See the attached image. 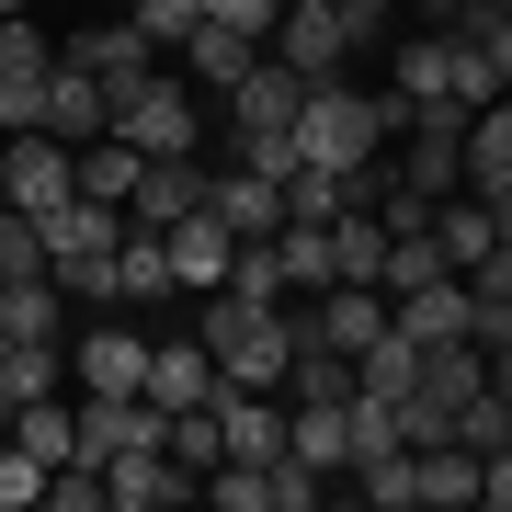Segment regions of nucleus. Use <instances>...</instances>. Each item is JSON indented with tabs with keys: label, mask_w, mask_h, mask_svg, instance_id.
Wrapping results in <instances>:
<instances>
[{
	"label": "nucleus",
	"mask_w": 512,
	"mask_h": 512,
	"mask_svg": "<svg viewBox=\"0 0 512 512\" xmlns=\"http://www.w3.org/2000/svg\"><path fill=\"white\" fill-rule=\"evenodd\" d=\"M194 342L217 353V376H228V387H285L296 319L274 308V296H239V285H217V296H194Z\"/></svg>",
	"instance_id": "f257e3e1"
},
{
	"label": "nucleus",
	"mask_w": 512,
	"mask_h": 512,
	"mask_svg": "<svg viewBox=\"0 0 512 512\" xmlns=\"http://www.w3.org/2000/svg\"><path fill=\"white\" fill-rule=\"evenodd\" d=\"M114 137H126L137 160H194V137H205V92L160 57L137 92H114Z\"/></svg>",
	"instance_id": "f03ea898"
},
{
	"label": "nucleus",
	"mask_w": 512,
	"mask_h": 512,
	"mask_svg": "<svg viewBox=\"0 0 512 512\" xmlns=\"http://www.w3.org/2000/svg\"><path fill=\"white\" fill-rule=\"evenodd\" d=\"M296 342H330V353H365V342H387V285H319V296H296Z\"/></svg>",
	"instance_id": "7ed1b4c3"
},
{
	"label": "nucleus",
	"mask_w": 512,
	"mask_h": 512,
	"mask_svg": "<svg viewBox=\"0 0 512 512\" xmlns=\"http://www.w3.org/2000/svg\"><path fill=\"white\" fill-rule=\"evenodd\" d=\"M274 57H285L296 80H342L353 57H365V46H353L342 0H285V12H274Z\"/></svg>",
	"instance_id": "20e7f679"
},
{
	"label": "nucleus",
	"mask_w": 512,
	"mask_h": 512,
	"mask_svg": "<svg viewBox=\"0 0 512 512\" xmlns=\"http://www.w3.org/2000/svg\"><path fill=\"white\" fill-rule=\"evenodd\" d=\"M57 57H69V69H92L103 92H137V80L160 69V46H148L126 12H103V23H57Z\"/></svg>",
	"instance_id": "39448f33"
},
{
	"label": "nucleus",
	"mask_w": 512,
	"mask_h": 512,
	"mask_svg": "<svg viewBox=\"0 0 512 512\" xmlns=\"http://www.w3.org/2000/svg\"><path fill=\"white\" fill-rule=\"evenodd\" d=\"M0 194H12L23 217L69 205V194H80V148H69V137H46V126H35V137H0Z\"/></svg>",
	"instance_id": "423d86ee"
},
{
	"label": "nucleus",
	"mask_w": 512,
	"mask_h": 512,
	"mask_svg": "<svg viewBox=\"0 0 512 512\" xmlns=\"http://www.w3.org/2000/svg\"><path fill=\"white\" fill-rule=\"evenodd\" d=\"M69 387L80 399H126V387H148V342L126 319H80V342H69Z\"/></svg>",
	"instance_id": "0eeeda50"
},
{
	"label": "nucleus",
	"mask_w": 512,
	"mask_h": 512,
	"mask_svg": "<svg viewBox=\"0 0 512 512\" xmlns=\"http://www.w3.org/2000/svg\"><path fill=\"white\" fill-rule=\"evenodd\" d=\"M160 251H171V285H183V296H217V285H228V262H239V239H228L217 205H194V217H171V228H160Z\"/></svg>",
	"instance_id": "6e6552de"
},
{
	"label": "nucleus",
	"mask_w": 512,
	"mask_h": 512,
	"mask_svg": "<svg viewBox=\"0 0 512 512\" xmlns=\"http://www.w3.org/2000/svg\"><path fill=\"white\" fill-rule=\"evenodd\" d=\"M387 92H399L410 114H456V35H444V23H421V35L387 57Z\"/></svg>",
	"instance_id": "1a4fd4ad"
},
{
	"label": "nucleus",
	"mask_w": 512,
	"mask_h": 512,
	"mask_svg": "<svg viewBox=\"0 0 512 512\" xmlns=\"http://www.w3.org/2000/svg\"><path fill=\"white\" fill-rule=\"evenodd\" d=\"M137 399H160V410H205V399H228V376H217V353L194 342V330H171V342H148V387Z\"/></svg>",
	"instance_id": "9d476101"
},
{
	"label": "nucleus",
	"mask_w": 512,
	"mask_h": 512,
	"mask_svg": "<svg viewBox=\"0 0 512 512\" xmlns=\"http://www.w3.org/2000/svg\"><path fill=\"white\" fill-rule=\"evenodd\" d=\"M387 319H399L421 353H444V342H478V296H467V274H444V285H410V296H387Z\"/></svg>",
	"instance_id": "9b49d317"
},
{
	"label": "nucleus",
	"mask_w": 512,
	"mask_h": 512,
	"mask_svg": "<svg viewBox=\"0 0 512 512\" xmlns=\"http://www.w3.org/2000/svg\"><path fill=\"white\" fill-rule=\"evenodd\" d=\"M103 501H114V512H183L194 478L171 467L160 444H126V456H103Z\"/></svg>",
	"instance_id": "f8f14e48"
},
{
	"label": "nucleus",
	"mask_w": 512,
	"mask_h": 512,
	"mask_svg": "<svg viewBox=\"0 0 512 512\" xmlns=\"http://www.w3.org/2000/svg\"><path fill=\"white\" fill-rule=\"evenodd\" d=\"M285 456L319 467V478H342L353 467V399H285Z\"/></svg>",
	"instance_id": "ddd939ff"
},
{
	"label": "nucleus",
	"mask_w": 512,
	"mask_h": 512,
	"mask_svg": "<svg viewBox=\"0 0 512 512\" xmlns=\"http://www.w3.org/2000/svg\"><path fill=\"white\" fill-rule=\"evenodd\" d=\"M46 137H69V148L114 137V92H103L92 69H69V57H57V69H46Z\"/></svg>",
	"instance_id": "4468645a"
},
{
	"label": "nucleus",
	"mask_w": 512,
	"mask_h": 512,
	"mask_svg": "<svg viewBox=\"0 0 512 512\" xmlns=\"http://www.w3.org/2000/svg\"><path fill=\"white\" fill-rule=\"evenodd\" d=\"M205 194H217V171H205V160H148L137 194H126V217H137V228H171V217H194Z\"/></svg>",
	"instance_id": "2eb2a0df"
},
{
	"label": "nucleus",
	"mask_w": 512,
	"mask_h": 512,
	"mask_svg": "<svg viewBox=\"0 0 512 512\" xmlns=\"http://www.w3.org/2000/svg\"><path fill=\"white\" fill-rule=\"evenodd\" d=\"M171 251H160V228H137L126 217V239H114V308H171Z\"/></svg>",
	"instance_id": "dca6fc26"
},
{
	"label": "nucleus",
	"mask_w": 512,
	"mask_h": 512,
	"mask_svg": "<svg viewBox=\"0 0 512 512\" xmlns=\"http://www.w3.org/2000/svg\"><path fill=\"white\" fill-rule=\"evenodd\" d=\"M217 433H228V456H285V387H228L217 399Z\"/></svg>",
	"instance_id": "f3484780"
},
{
	"label": "nucleus",
	"mask_w": 512,
	"mask_h": 512,
	"mask_svg": "<svg viewBox=\"0 0 512 512\" xmlns=\"http://www.w3.org/2000/svg\"><path fill=\"white\" fill-rule=\"evenodd\" d=\"M251 57H262V35H239V23H194V35H183V57H171V69H183V80H194V92H205V103H217V92H228V80H239V69H251Z\"/></svg>",
	"instance_id": "a211bd4d"
},
{
	"label": "nucleus",
	"mask_w": 512,
	"mask_h": 512,
	"mask_svg": "<svg viewBox=\"0 0 512 512\" xmlns=\"http://www.w3.org/2000/svg\"><path fill=\"white\" fill-rule=\"evenodd\" d=\"M421 512H478V444H410Z\"/></svg>",
	"instance_id": "6ab92c4d"
},
{
	"label": "nucleus",
	"mask_w": 512,
	"mask_h": 512,
	"mask_svg": "<svg viewBox=\"0 0 512 512\" xmlns=\"http://www.w3.org/2000/svg\"><path fill=\"white\" fill-rule=\"evenodd\" d=\"M274 274H285V308L319 296V285H342V274H330V228H319V217H285V228H274Z\"/></svg>",
	"instance_id": "aec40b11"
},
{
	"label": "nucleus",
	"mask_w": 512,
	"mask_h": 512,
	"mask_svg": "<svg viewBox=\"0 0 512 512\" xmlns=\"http://www.w3.org/2000/svg\"><path fill=\"white\" fill-rule=\"evenodd\" d=\"M46 387H69V342H12L0 330V410L46 399Z\"/></svg>",
	"instance_id": "412c9836"
},
{
	"label": "nucleus",
	"mask_w": 512,
	"mask_h": 512,
	"mask_svg": "<svg viewBox=\"0 0 512 512\" xmlns=\"http://www.w3.org/2000/svg\"><path fill=\"white\" fill-rule=\"evenodd\" d=\"M205 205L228 217V239H274V228H285V194L262 183V171H217V194H205Z\"/></svg>",
	"instance_id": "4be33fe9"
},
{
	"label": "nucleus",
	"mask_w": 512,
	"mask_h": 512,
	"mask_svg": "<svg viewBox=\"0 0 512 512\" xmlns=\"http://www.w3.org/2000/svg\"><path fill=\"white\" fill-rule=\"evenodd\" d=\"M490 183H512V92L467 114V194H490Z\"/></svg>",
	"instance_id": "5701e85b"
},
{
	"label": "nucleus",
	"mask_w": 512,
	"mask_h": 512,
	"mask_svg": "<svg viewBox=\"0 0 512 512\" xmlns=\"http://www.w3.org/2000/svg\"><path fill=\"white\" fill-rule=\"evenodd\" d=\"M0 330H12V342H69V296H57L46 274L0 285Z\"/></svg>",
	"instance_id": "b1692460"
},
{
	"label": "nucleus",
	"mask_w": 512,
	"mask_h": 512,
	"mask_svg": "<svg viewBox=\"0 0 512 512\" xmlns=\"http://www.w3.org/2000/svg\"><path fill=\"white\" fill-rule=\"evenodd\" d=\"M433 239H444V262H456V274H467V262H490V251H501V239H490V205H478L467 183H456V194L433 205Z\"/></svg>",
	"instance_id": "393cba45"
},
{
	"label": "nucleus",
	"mask_w": 512,
	"mask_h": 512,
	"mask_svg": "<svg viewBox=\"0 0 512 512\" xmlns=\"http://www.w3.org/2000/svg\"><path fill=\"white\" fill-rule=\"evenodd\" d=\"M353 387H365V399H410V387H421V342H410V330L365 342V353H353Z\"/></svg>",
	"instance_id": "a878e982"
},
{
	"label": "nucleus",
	"mask_w": 512,
	"mask_h": 512,
	"mask_svg": "<svg viewBox=\"0 0 512 512\" xmlns=\"http://www.w3.org/2000/svg\"><path fill=\"white\" fill-rule=\"evenodd\" d=\"M342 478H353V501H365V512H410V501H421V478H410V444H387V456H353Z\"/></svg>",
	"instance_id": "bb28decb"
},
{
	"label": "nucleus",
	"mask_w": 512,
	"mask_h": 512,
	"mask_svg": "<svg viewBox=\"0 0 512 512\" xmlns=\"http://www.w3.org/2000/svg\"><path fill=\"white\" fill-rule=\"evenodd\" d=\"M376 262H387V228L365 217V205H342V217H330V274H342V285H376Z\"/></svg>",
	"instance_id": "cd10ccee"
},
{
	"label": "nucleus",
	"mask_w": 512,
	"mask_h": 512,
	"mask_svg": "<svg viewBox=\"0 0 512 512\" xmlns=\"http://www.w3.org/2000/svg\"><path fill=\"white\" fill-rule=\"evenodd\" d=\"M57 69V23L46 12H0V80H46Z\"/></svg>",
	"instance_id": "c85d7f7f"
},
{
	"label": "nucleus",
	"mask_w": 512,
	"mask_h": 512,
	"mask_svg": "<svg viewBox=\"0 0 512 512\" xmlns=\"http://www.w3.org/2000/svg\"><path fill=\"white\" fill-rule=\"evenodd\" d=\"M444 274H456V262H444V239H433V228L387 239V262H376V285H387V296H410V285H444Z\"/></svg>",
	"instance_id": "c756f323"
},
{
	"label": "nucleus",
	"mask_w": 512,
	"mask_h": 512,
	"mask_svg": "<svg viewBox=\"0 0 512 512\" xmlns=\"http://www.w3.org/2000/svg\"><path fill=\"white\" fill-rule=\"evenodd\" d=\"M160 456L183 467V478H205V467H217V456H228V433H217V399H205V410H171V433H160Z\"/></svg>",
	"instance_id": "7c9ffc66"
},
{
	"label": "nucleus",
	"mask_w": 512,
	"mask_h": 512,
	"mask_svg": "<svg viewBox=\"0 0 512 512\" xmlns=\"http://www.w3.org/2000/svg\"><path fill=\"white\" fill-rule=\"evenodd\" d=\"M137 171H148V160H137L126 137H92V148H80V194H103V205H126Z\"/></svg>",
	"instance_id": "2f4dec72"
},
{
	"label": "nucleus",
	"mask_w": 512,
	"mask_h": 512,
	"mask_svg": "<svg viewBox=\"0 0 512 512\" xmlns=\"http://www.w3.org/2000/svg\"><path fill=\"white\" fill-rule=\"evenodd\" d=\"M456 444H478V456H490V444H512V399H501L490 376H478L467 399H456Z\"/></svg>",
	"instance_id": "473e14b6"
},
{
	"label": "nucleus",
	"mask_w": 512,
	"mask_h": 512,
	"mask_svg": "<svg viewBox=\"0 0 512 512\" xmlns=\"http://www.w3.org/2000/svg\"><path fill=\"white\" fill-rule=\"evenodd\" d=\"M126 23H137V35L160 46V57H183V35L205 23V0H126Z\"/></svg>",
	"instance_id": "72a5a7b5"
},
{
	"label": "nucleus",
	"mask_w": 512,
	"mask_h": 512,
	"mask_svg": "<svg viewBox=\"0 0 512 512\" xmlns=\"http://www.w3.org/2000/svg\"><path fill=\"white\" fill-rule=\"evenodd\" d=\"M23 274H46V239L23 205H0V285H23Z\"/></svg>",
	"instance_id": "f704fd0d"
},
{
	"label": "nucleus",
	"mask_w": 512,
	"mask_h": 512,
	"mask_svg": "<svg viewBox=\"0 0 512 512\" xmlns=\"http://www.w3.org/2000/svg\"><path fill=\"white\" fill-rule=\"evenodd\" d=\"M23 501H46V456H23V444L0 433V512H23Z\"/></svg>",
	"instance_id": "c9c22d12"
},
{
	"label": "nucleus",
	"mask_w": 512,
	"mask_h": 512,
	"mask_svg": "<svg viewBox=\"0 0 512 512\" xmlns=\"http://www.w3.org/2000/svg\"><path fill=\"white\" fill-rule=\"evenodd\" d=\"M387 444H399V399H365L353 387V456H387Z\"/></svg>",
	"instance_id": "e433bc0d"
},
{
	"label": "nucleus",
	"mask_w": 512,
	"mask_h": 512,
	"mask_svg": "<svg viewBox=\"0 0 512 512\" xmlns=\"http://www.w3.org/2000/svg\"><path fill=\"white\" fill-rule=\"evenodd\" d=\"M46 126V80H0V137H35Z\"/></svg>",
	"instance_id": "4c0bfd02"
},
{
	"label": "nucleus",
	"mask_w": 512,
	"mask_h": 512,
	"mask_svg": "<svg viewBox=\"0 0 512 512\" xmlns=\"http://www.w3.org/2000/svg\"><path fill=\"white\" fill-rule=\"evenodd\" d=\"M274 12L285 0H205V23H239V35H262V46H274Z\"/></svg>",
	"instance_id": "58836bf2"
},
{
	"label": "nucleus",
	"mask_w": 512,
	"mask_h": 512,
	"mask_svg": "<svg viewBox=\"0 0 512 512\" xmlns=\"http://www.w3.org/2000/svg\"><path fill=\"white\" fill-rule=\"evenodd\" d=\"M478 501L512 512V444H490V456H478Z\"/></svg>",
	"instance_id": "ea45409f"
},
{
	"label": "nucleus",
	"mask_w": 512,
	"mask_h": 512,
	"mask_svg": "<svg viewBox=\"0 0 512 512\" xmlns=\"http://www.w3.org/2000/svg\"><path fill=\"white\" fill-rule=\"evenodd\" d=\"M387 12H399V0H342V23H353V46H365V35H387Z\"/></svg>",
	"instance_id": "a19ab883"
},
{
	"label": "nucleus",
	"mask_w": 512,
	"mask_h": 512,
	"mask_svg": "<svg viewBox=\"0 0 512 512\" xmlns=\"http://www.w3.org/2000/svg\"><path fill=\"white\" fill-rule=\"evenodd\" d=\"M478 46H490V69H501V92H512V12H501V23H490Z\"/></svg>",
	"instance_id": "79ce46f5"
},
{
	"label": "nucleus",
	"mask_w": 512,
	"mask_h": 512,
	"mask_svg": "<svg viewBox=\"0 0 512 512\" xmlns=\"http://www.w3.org/2000/svg\"><path fill=\"white\" fill-rule=\"evenodd\" d=\"M478 205H490V239H501V251H512V183H490V194H478Z\"/></svg>",
	"instance_id": "37998d69"
},
{
	"label": "nucleus",
	"mask_w": 512,
	"mask_h": 512,
	"mask_svg": "<svg viewBox=\"0 0 512 512\" xmlns=\"http://www.w3.org/2000/svg\"><path fill=\"white\" fill-rule=\"evenodd\" d=\"M399 12H421V23H444V12H456V0H399Z\"/></svg>",
	"instance_id": "c03bdc74"
},
{
	"label": "nucleus",
	"mask_w": 512,
	"mask_h": 512,
	"mask_svg": "<svg viewBox=\"0 0 512 512\" xmlns=\"http://www.w3.org/2000/svg\"><path fill=\"white\" fill-rule=\"evenodd\" d=\"M0 12H46V0H0Z\"/></svg>",
	"instance_id": "a18cd8bd"
},
{
	"label": "nucleus",
	"mask_w": 512,
	"mask_h": 512,
	"mask_svg": "<svg viewBox=\"0 0 512 512\" xmlns=\"http://www.w3.org/2000/svg\"><path fill=\"white\" fill-rule=\"evenodd\" d=\"M0 205H12V194H0Z\"/></svg>",
	"instance_id": "49530a36"
},
{
	"label": "nucleus",
	"mask_w": 512,
	"mask_h": 512,
	"mask_svg": "<svg viewBox=\"0 0 512 512\" xmlns=\"http://www.w3.org/2000/svg\"><path fill=\"white\" fill-rule=\"evenodd\" d=\"M501 12H512V0H501Z\"/></svg>",
	"instance_id": "de8ad7c7"
}]
</instances>
